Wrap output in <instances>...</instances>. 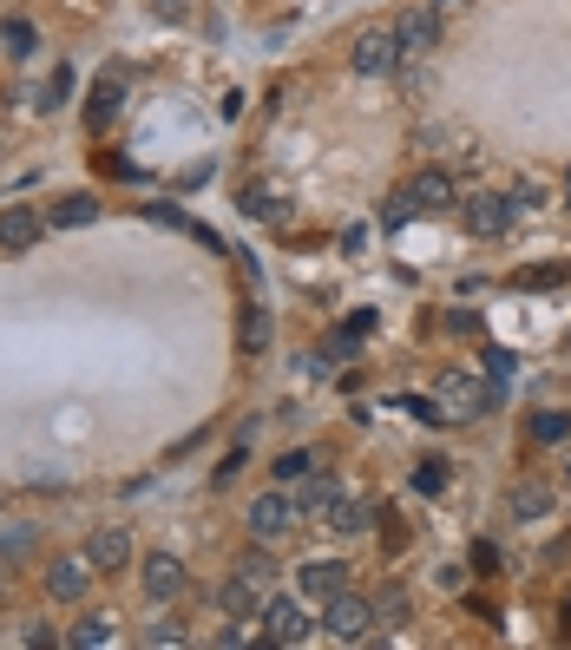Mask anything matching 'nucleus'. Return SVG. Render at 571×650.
Wrapping results in <instances>:
<instances>
[{
	"label": "nucleus",
	"mask_w": 571,
	"mask_h": 650,
	"mask_svg": "<svg viewBox=\"0 0 571 650\" xmlns=\"http://www.w3.org/2000/svg\"><path fill=\"white\" fill-rule=\"evenodd\" d=\"M0 39H7V53H13V59H33V53H39V33H33L26 20H7V26H0Z\"/></svg>",
	"instance_id": "nucleus-22"
},
{
	"label": "nucleus",
	"mask_w": 571,
	"mask_h": 650,
	"mask_svg": "<svg viewBox=\"0 0 571 650\" xmlns=\"http://www.w3.org/2000/svg\"><path fill=\"white\" fill-rule=\"evenodd\" d=\"M296 520H302V513H296V500H289V493H263V500L243 513V526H250V539H256V546L289 539V533H296Z\"/></svg>",
	"instance_id": "nucleus-5"
},
{
	"label": "nucleus",
	"mask_w": 571,
	"mask_h": 650,
	"mask_svg": "<svg viewBox=\"0 0 571 650\" xmlns=\"http://www.w3.org/2000/svg\"><path fill=\"white\" fill-rule=\"evenodd\" d=\"M381 224H388V230H401V224H408V191H401V197H395V204L381 210Z\"/></svg>",
	"instance_id": "nucleus-33"
},
{
	"label": "nucleus",
	"mask_w": 571,
	"mask_h": 650,
	"mask_svg": "<svg viewBox=\"0 0 571 650\" xmlns=\"http://www.w3.org/2000/svg\"><path fill=\"white\" fill-rule=\"evenodd\" d=\"M434 39H441V13H434V7H408V13L395 20V46H401V59L427 53Z\"/></svg>",
	"instance_id": "nucleus-8"
},
{
	"label": "nucleus",
	"mask_w": 571,
	"mask_h": 650,
	"mask_svg": "<svg viewBox=\"0 0 571 650\" xmlns=\"http://www.w3.org/2000/svg\"><path fill=\"white\" fill-rule=\"evenodd\" d=\"M66 645H72V650L112 645V618H85V625H72V631H66Z\"/></svg>",
	"instance_id": "nucleus-21"
},
{
	"label": "nucleus",
	"mask_w": 571,
	"mask_h": 650,
	"mask_svg": "<svg viewBox=\"0 0 571 650\" xmlns=\"http://www.w3.org/2000/svg\"><path fill=\"white\" fill-rule=\"evenodd\" d=\"M237 210H243V217H276V204H270V191H256V184L243 191V204H237Z\"/></svg>",
	"instance_id": "nucleus-30"
},
{
	"label": "nucleus",
	"mask_w": 571,
	"mask_h": 650,
	"mask_svg": "<svg viewBox=\"0 0 571 650\" xmlns=\"http://www.w3.org/2000/svg\"><path fill=\"white\" fill-rule=\"evenodd\" d=\"M375 612H381V625H401V618H408V592H401V585H395V592H381V598H375Z\"/></svg>",
	"instance_id": "nucleus-28"
},
{
	"label": "nucleus",
	"mask_w": 571,
	"mask_h": 650,
	"mask_svg": "<svg viewBox=\"0 0 571 650\" xmlns=\"http://www.w3.org/2000/svg\"><path fill=\"white\" fill-rule=\"evenodd\" d=\"M92 572H99V566H92L85 552H79V559H59V566L46 572V592H53L59 605H79V598L92 592Z\"/></svg>",
	"instance_id": "nucleus-10"
},
{
	"label": "nucleus",
	"mask_w": 571,
	"mask_h": 650,
	"mask_svg": "<svg viewBox=\"0 0 571 650\" xmlns=\"http://www.w3.org/2000/svg\"><path fill=\"white\" fill-rule=\"evenodd\" d=\"M151 645H184V625H178V618H164V625H151Z\"/></svg>",
	"instance_id": "nucleus-32"
},
{
	"label": "nucleus",
	"mask_w": 571,
	"mask_h": 650,
	"mask_svg": "<svg viewBox=\"0 0 571 650\" xmlns=\"http://www.w3.org/2000/svg\"><path fill=\"white\" fill-rule=\"evenodd\" d=\"M0 592H7V579H0Z\"/></svg>",
	"instance_id": "nucleus-36"
},
{
	"label": "nucleus",
	"mask_w": 571,
	"mask_h": 650,
	"mask_svg": "<svg viewBox=\"0 0 571 650\" xmlns=\"http://www.w3.org/2000/svg\"><path fill=\"white\" fill-rule=\"evenodd\" d=\"M375 625H381L375 598L342 592V598H329V605H322V631H329L335 645H362V638H375Z\"/></svg>",
	"instance_id": "nucleus-2"
},
{
	"label": "nucleus",
	"mask_w": 571,
	"mask_h": 650,
	"mask_svg": "<svg viewBox=\"0 0 571 650\" xmlns=\"http://www.w3.org/2000/svg\"><path fill=\"white\" fill-rule=\"evenodd\" d=\"M408 204H414V210H454V204H460V191H454V178H447V171H414Z\"/></svg>",
	"instance_id": "nucleus-13"
},
{
	"label": "nucleus",
	"mask_w": 571,
	"mask_h": 650,
	"mask_svg": "<svg viewBox=\"0 0 571 650\" xmlns=\"http://www.w3.org/2000/svg\"><path fill=\"white\" fill-rule=\"evenodd\" d=\"M138 579H145V598H158V605H164V598H178V592L191 585V579H184V566H178L171 552H151V566H145Z\"/></svg>",
	"instance_id": "nucleus-15"
},
{
	"label": "nucleus",
	"mask_w": 571,
	"mask_h": 650,
	"mask_svg": "<svg viewBox=\"0 0 571 650\" xmlns=\"http://www.w3.org/2000/svg\"><path fill=\"white\" fill-rule=\"evenodd\" d=\"M414 487L421 493H447V460H421L414 467Z\"/></svg>",
	"instance_id": "nucleus-26"
},
{
	"label": "nucleus",
	"mask_w": 571,
	"mask_h": 650,
	"mask_svg": "<svg viewBox=\"0 0 571 650\" xmlns=\"http://www.w3.org/2000/svg\"><path fill=\"white\" fill-rule=\"evenodd\" d=\"M355 349H362V335H355V329H335V335L322 342V355H329V362H349Z\"/></svg>",
	"instance_id": "nucleus-27"
},
{
	"label": "nucleus",
	"mask_w": 571,
	"mask_h": 650,
	"mask_svg": "<svg viewBox=\"0 0 571 650\" xmlns=\"http://www.w3.org/2000/svg\"><path fill=\"white\" fill-rule=\"evenodd\" d=\"M322 526H329V533H342V539H355V533L368 526V506H362V500H335V513H329Z\"/></svg>",
	"instance_id": "nucleus-20"
},
{
	"label": "nucleus",
	"mask_w": 571,
	"mask_h": 650,
	"mask_svg": "<svg viewBox=\"0 0 571 650\" xmlns=\"http://www.w3.org/2000/svg\"><path fill=\"white\" fill-rule=\"evenodd\" d=\"M566 276H571L566 263H546V270H526L519 283H526V289H552V283H566Z\"/></svg>",
	"instance_id": "nucleus-29"
},
{
	"label": "nucleus",
	"mask_w": 571,
	"mask_h": 650,
	"mask_svg": "<svg viewBox=\"0 0 571 650\" xmlns=\"http://www.w3.org/2000/svg\"><path fill=\"white\" fill-rule=\"evenodd\" d=\"M349 66H355L362 79H381V72H395V66H401L395 26H362V33H355V46H349Z\"/></svg>",
	"instance_id": "nucleus-4"
},
{
	"label": "nucleus",
	"mask_w": 571,
	"mask_h": 650,
	"mask_svg": "<svg viewBox=\"0 0 571 650\" xmlns=\"http://www.w3.org/2000/svg\"><path fill=\"white\" fill-rule=\"evenodd\" d=\"M316 467H322V460H316V454H302V447H296V454H283V460H276V480H309V474H316Z\"/></svg>",
	"instance_id": "nucleus-24"
},
{
	"label": "nucleus",
	"mask_w": 571,
	"mask_h": 650,
	"mask_svg": "<svg viewBox=\"0 0 571 650\" xmlns=\"http://www.w3.org/2000/svg\"><path fill=\"white\" fill-rule=\"evenodd\" d=\"M566 204H571V178H566Z\"/></svg>",
	"instance_id": "nucleus-35"
},
{
	"label": "nucleus",
	"mask_w": 571,
	"mask_h": 650,
	"mask_svg": "<svg viewBox=\"0 0 571 650\" xmlns=\"http://www.w3.org/2000/svg\"><path fill=\"white\" fill-rule=\"evenodd\" d=\"M401 408H408V414H414V421H427V427H447V408H441V401H434V395H408V401H401Z\"/></svg>",
	"instance_id": "nucleus-23"
},
{
	"label": "nucleus",
	"mask_w": 571,
	"mask_h": 650,
	"mask_svg": "<svg viewBox=\"0 0 571 650\" xmlns=\"http://www.w3.org/2000/svg\"><path fill=\"white\" fill-rule=\"evenodd\" d=\"M118 105H125V92H118V79H105V85H92V99H85V125H92V132H105V125L118 118Z\"/></svg>",
	"instance_id": "nucleus-17"
},
{
	"label": "nucleus",
	"mask_w": 571,
	"mask_h": 650,
	"mask_svg": "<svg viewBox=\"0 0 571 650\" xmlns=\"http://www.w3.org/2000/svg\"><path fill=\"white\" fill-rule=\"evenodd\" d=\"M335 500H342V487H335L322 467H316L309 480H296V513H302V520H329V513H335Z\"/></svg>",
	"instance_id": "nucleus-14"
},
{
	"label": "nucleus",
	"mask_w": 571,
	"mask_h": 650,
	"mask_svg": "<svg viewBox=\"0 0 571 650\" xmlns=\"http://www.w3.org/2000/svg\"><path fill=\"white\" fill-rule=\"evenodd\" d=\"M39 230H46V217H39L33 204H7V210H0V250H7V256L33 250V243H39Z\"/></svg>",
	"instance_id": "nucleus-9"
},
{
	"label": "nucleus",
	"mask_w": 571,
	"mask_h": 650,
	"mask_svg": "<svg viewBox=\"0 0 571 650\" xmlns=\"http://www.w3.org/2000/svg\"><path fill=\"white\" fill-rule=\"evenodd\" d=\"M309 605L302 598H270L263 605V645H276V650H296V645H309Z\"/></svg>",
	"instance_id": "nucleus-3"
},
{
	"label": "nucleus",
	"mask_w": 571,
	"mask_h": 650,
	"mask_svg": "<svg viewBox=\"0 0 571 650\" xmlns=\"http://www.w3.org/2000/svg\"><path fill=\"white\" fill-rule=\"evenodd\" d=\"M434 401L447 408V421H480V414L500 408V381H480V375H467V368H447V375L434 381Z\"/></svg>",
	"instance_id": "nucleus-1"
},
{
	"label": "nucleus",
	"mask_w": 571,
	"mask_h": 650,
	"mask_svg": "<svg viewBox=\"0 0 571 650\" xmlns=\"http://www.w3.org/2000/svg\"><path fill=\"white\" fill-rule=\"evenodd\" d=\"M533 441H539V447L571 441V414H566V408H539V414H533Z\"/></svg>",
	"instance_id": "nucleus-19"
},
{
	"label": "nucleus",
	"mask_w": 571,
	"mask_h": 650,
	"mask_svg": "<svg viewBox=\"0 0 571 650\" xmlns=\"http://www.w3.org/2000/svg\"><path fill=\"white\" fill-rule=\"evenodd\" d=\"M460 210H467V230H473V237H487V243H493V237H506V230H513V217H519V210H513V197H500V191H473Z\"/></svg>",
	"instance_id": "nucleus-6"
},
{
	"label": "nucleus",
	"mask_w": 571,
	"mask_h": 650,
	"mask_svg": "<svg viewBox=\"0 0 571 650\" xmlns=\"http://www.w3.org/2000/svg\"><path fill=\"white\" fill-rule=\"evenodd\" d=\"M263 585H270V579H256V572H243V566H237V572H230V585L217 592V605H224L230 618H256V612L270 605V598H263Z\"/></svg>",
	"instance_id": "nucleus-11"
},
{
	"label": "nucleus",
	"mask_w": 571,
	"mask_h": 650,
	"mask_svg": "<svg viewBox=\"0 0 571 650\" xmlns=\"http://www.w3.org/2000/svg\"><path fill=\"white\" fill-rule=\"evenodd\" d=\"M85 559H92L99 572H125V566H132V533H125V526H99V533L85 539Z\"/></svg>",
	"instance_id": "nucleus-12"
},
{
	"label": "nucleus",
	"mask_w": 571,
	"mask_h": 650,
	"mask_svg": "<svg viewBox=\"0 0 571 650\" xmlns=\"http://www.w3.org/2000/svg\"><path fill=\"white\" fill-rule=\"evenodd\" d=\"M92 217H99V197H92V191H72V197L53 204V224H66V230H79V224H92Z\"/></svg>",
	"instance_id": "nucleus-18"
},
{
	"label": "nucleus",
	"mask_w": 571,
	"mask_h": 650,
	"mask_svg": "<svg viewBox=\"0 0 571 650\" xmlns=\"http://www.w3.org/2000/svg\"><path fill=\"white\" fill-rule=\"evenodd\" d=\"M158 13H164V20H184L191 7H184V0H158Z\"/></svg>",
	"instance_id": "nucleus-34"
},
{
	"label": "nucleus",
	"mask_w": 571,
	"mask_h": 650,
	"mask_svg": "<svg viewBox=\"0 0 571 650\" xmlns=\"http://www.w3.org/2000/svg\"><path fill=\"white\" fill-rule=\"evenodd\" d=\"M506 506H513V520H546V513H552V487H546V480H519Z\"/></svg>",
	"instance_id": "nucleus-16"
},
{
	"label": "nucleus",
	"mask_w": 571,
	"mask_h": 650,
	"mask_svg": "<svg viewBox=\"0 0 571 650\" xmlns=\"http://www.w3.org/2000/svg\"><path fill=\"white\" fill-rule=\"evenodd\" d=\"M296 585H302L309 605H329V598L349 592V566H342V559H309V566L296 572Z\"/></svg>",
	"instance_id": "nucleus-7"
},
{
	"label": "nucleus",
	"mask_w": 571,
	"mask_h": 650,
	"mask_svg": "<svg viewBox=\"0 0 571 650\" xmlns=\"http://www.w3.org/2000/svg\"><path fill=\"white\" fill-rule=\"evenodd\" d=\"M487 362H493V381H500V388H506V381H513V368H519V362H513V355H506V349H493V355H487Z\"/></svg>",
	"instance_id": "nucleus-31"
},
{
	"label": "nucleus",
	"mask_w": 571,
	"mask_h": 650,
	"mask_svg": "<svg viewBox=\"0 0 571 650\" xmlns=\"http://www.w3.org/2000/svg\"><path fill=\"white\" fill-rule=\"evenodd\" d=\"M243 349H250V355H256V349H270V316H263V309H250V316H243Z\"/></svg>",
	"instance_id": "nucleus-25"
}]
</instances>
